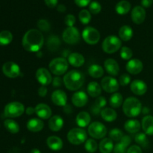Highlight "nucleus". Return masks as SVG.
<instances>
[{
	"instance_id": "f257e3e1",
	"label": "nucleus",
	"mask_w": 153,
	"mask_h": 153,
	"mask_svg": "<svg viewBox=\"0 0 153 153\" xmlns=\"http://www.w3.org/2000/svg\"><path fill=\"white\" fill-rule=\"evenodd\" d=\"M44 43V37L41 31L37 29H30L24 34L22 44L24 49L30 52L40 50Z\"/></svg>"
},
{
	"instance_id": "f03ea898",
	"label": "nucleus",
	"mask_w": 153,
	"mask_h": 153,
	"mask_svg": "<svg viewBox=\"0 0 153 153\" xmlns=\"http://www.w3.org/2000/svg\"><path fill=\"white\" fill-rule=\"evenodd\" d=\"M63 82L67 89L69 91H78L83 85L85 82V77L80 71L73 70L66 73L63 78Z\"/></svg>"
},
{
	"instance_id": "7ed1b4c3",
	"label": "nucleus",
	"mask_w": 153,
	"mask_h": 153,
	"mask_svg": "<svg viewBox=\"0 0 153 153\" xmlns=\"http://www.w3.org/2000/svg\"><path fill=\"white\" fill-rule=\"evenodd\" d=\"M123 111L128 117H135L142 111V104L135 97H128L123 104Z\"/></svg>"
},
{
	"instance_id": "20e7f679",
	"label": "nucleus",
	"mask_w": 153,
	"mask_h": 153,
	"mask_svg": "<svg viewBox=\"0 0 153 153\" xmlns=\"http://www.w3.org/2000/svg\"><path fill=\"white\" fill-rule=\"evenodd\" d=\"M122 46V41L118 37L110 35L105 37L102 43V47L105 53L113 54L117 52Z\"/></svg>"
},
{
	"instance_id": "39448f33",
	"label": "nucleus",
	"mask_w": 153,
	"mask_h": 153,
	"mask_svg": "<svg viewBox=\"0 0 153 153\" xmlns=\"http://www.w3.org/2000/svg\"><path fill=\"white\" fill-rule=\"evenodd\" d=\"M49 70L55 76L64 75L67 71L69 62L64 58H55L49 64Z\"/></svg>"
},
{
	"instance_id": "423d86ee",
	"label": "nucleus",
	"mask_w": 153,
	"mask_h": 153,
	"mask_svg": "<svg viewBox=\"0 0 153 153\" xmlns=\"http://www.w3.org/2000/svg\"><path fill=\"white\" fill-rule=\"evenodd\" d=\"M25 111V106L19 102H10L4 107V114L9 118H15L21 116Z\"/></svg>"
},
{
	"instance_id": "0eeeda50",
	"label": "nucleus",
	"mask_w": 153,
	"mask_h": 153,
	"mask_svg": "<svg viewBox=\"0 0 153 153\" xmlns=\"http://www.w3.org/2000/svg\"><path fill=\"white\" fill-rule=\"evenodd\" d=\"M87 133L81 128H74L70 130L67 134V140L73 145H80L87 140Z\"/></svg>"
},
{
	"instance_id": "6e6552de",
	"label": "nucleus",
	"mask_w": 153,
	"mask_h": 153,
	"mask_svg": "<svg viewBox=\"0 0 153 153\" xmlns=\"http://www.w3.org/2000/svg\"><path fill=\"white\" fill-rule=\"evenodd\" d=\"M63 40L65 43L70 45H75L79 43L80 41V33L77 28L73 27H67L64 31L62 34Z\"/></svg>"
},
{
	"instance_id": "1a4fd4ad",
	"label": "nucleus",
	"mask_w": 153,
	"mask_h": 153,
	"mask_svg": "<svg viewBox=\"0 0 153 153\" xmlns=\"http://www.w3.org/2000/svg\"><path fill=\"white\" fill-rule=\"evenodd\" d=\"M82 37L88 44L95 45L100 41V34L98 30L94 27L88 26L82 31Z\"/></svg>"
},
{
	"instance_id": "9d476101",
	"label": "nucleus",
	"mask_w": 153,
	"mask_h": 153,
	"mask_svg": "<svg viewBox=\"0 0 153 153\" xmlns=\"http://www.w3.org/2000/svg\"><path fill=\"white\" fill-rule=\"evenodd\" d=\"M88 133L96 139L103 138L107 134V128L100 122H94L88 127Z\"/></svg>"
},
{
	"instance_id": "9b49d317",
	"label": "nucleus",
	"mask_w": 153,
	"mask_h": 153,
	"mask_svg": "<svg viewBox=\"0 0 153 153\" xmlns=\"http://www.w3.org/2000/svg\"><path fill=\"white\" fill-rule=\"evenodd\" d=\"M119 82L111 76H106L102 79L101 87L105 92L112 94L115 93L119 89Z\"/></svg>"
},
{
	"instance_id": "f8f14e48",
	"label": "nucleus",
	"mask_w": 153,
	"mask_h": 153,
	"mask_svg": "<svg viewBox=\"0 0 153 153\" xmlns=\"http://www.w3.org/2000/svg\"><path fill=\"white\" fill-rule=\"evenodd\" d=\"M2 72L7 77L15 79L20 75V68L17 64L9 61L2 66Z\"/></svg>"
},
{
	"instance_id": "ddd939ff",
	"label": "nucleus",
	"mask_w": 153,
	"mask_h": 153,
	"mask_svg": "<svg viewBox=\"0 0 153 153\" xmlns=\"http://www.w3.org/2000/svg\"><path fill=\"white\" fill-rule=\"evenodd\" d=\"M36 79L42 86H46L52 82V77L51 73L46 68H39L36 72Z\"/></svg>"
},
{
	"instance_id": "4468645a",
	"label": "nucleus",
	"mask_w": 153,
	"mask_h": 153,
	"mask_svg": "<svg viewBox=\"0 0 153 153\" xmlns=\"http://www.w3.org/2000/svg\"><path fill=\"white\" fill-rule=\"evenodd\" d=\"M126 69L130 74L137 75L143 70V64L141 61L137 58H134L128 61L126 66Z\"/></svg>"
},
{
	"instance_id": "2eb2a0df",
	"label": "nucleus",
	"mask_w": 153,
	"mask_h": 153,
	"mask_svg": "<svg viewBox=\"0 0 153 153\" xmlns=\"http://www.w3.org/2000/svg\"><path fill=\"white\" fill-rule=\"evenodd\" d=\"M131 19L137 25L143 23L146 19V10L142 6H135L131 10Z\"/></svg>"
},
{
	"instance_id": "dca6fc26",
	"label": "nucleus",
	"mask_w": 153,
	"mask_h": 153,
	"mask_svg": "<svg viewBox=\"0 0 153 153\" xmlns=\"http://www.w3.org/2000/svg\"><path fill=\"white\" fill-rule=\"evenodd\" d=\"M51 100L55 105L62 106V107L67 105V94L61 90H56L54 91L51 96Z\"/></svg>"
},
{
	"instance_id": "f3484780",
	"label": "nucleus",
	"mask_w": 153,
	"mask_h": 153,
	"mask_svg": "<svg viewBox=\"0 0 153 153\" xmlns=\"http://www.w3.org/2000/svg\"><path fill=\"white\" fill-rule=\"evenodd\" d=\"M130 89L131 92L137 96L144 95L147 91V85L143 81L136 79L131 83Z\"/></svg>"
},
{
	"instance_id": "a211bd4d",
	"label": "nucleus",
	"mask_w": 153,
	"mask_h": 153,
	"mask_svg": "<svg viewBox=\"0 0 153 153\" xmlns=\"http://www.w3.org/2000/svg\"><path fill=\"white\" fill-rule=\"evenodd\" d=\"M35 113L40 119L47 120L52 117V109L44 103H40L36 106Z\"/></svg>"
},
{
	"instance_id": "6ab92c4d",
	"label": "nucleus",
	"mask_w": 153,
	"mask_h": 153,
	"mask_svg": "<svg viewBox=\"0 0 153 153\" xmlns=\"http://www.w3.org/2000/svg\"><path fill=\"white\" fill-rule=\"evenodd\" d=\"M88 97L84 91H77L72 97V102L74 106L82 108L88 103Z\"/></svg>"
},
{
	"instance_id": "aec40b11",
	"label": "nucleus",
	"mask_w": 153,
	"mask_h": 153,
	"mask_svg": "<svg viewBox=\"0 0 153 153\" xmlns=\"http://www.w3.org/2000/svg\"><path fill=\"white\" fill-rule=\"evenodd\" d=\"M104 67L107 73L113 76H117L120 72L119 64L115 60L112 58H108L105 61Z\"/></svg>"
},
{
	"instance_id": "412c9836",
	"label": "nucleus",
	"mask_w": 153,
	"mask_h": 153,
	"mask_svg": "<svg viewBox=\"0 0 153 153\" xmlns=\"http://www.w3.org/2000/svg\"><path fill=\"white\" fill-rule=\"evenodd\" d=\"M64 126V120L59 115H55L52 117L49 120V128L51 131H60Z\"/></svg>"
},
{
	"instance_id": "4be33fe9",
	"label": "nucleus",
	"mask_w": 153,
	"mask_h": 153,
	"mask_svg": "<svg viewBox=\"0 0 153 153\" xmlns=\"http://www.w3.org/2000/svg\"><path fill=\"white\" fill-rule=\"evenodd\" d=\"M27 128L31 132H39L44 127V123L39 118H32L27 123Z\"/></svg>"
},
{
	"instance_id": "5701e85b",
	"label": "nucleus",
	"mask_w": 153,
	"mask_h": 153,
	"mask_svg": "<svg viewBox=\"0 0 153 153\" xmlns=\"http://www.w3.org/2000/svg\"><path fill=\"white\" fill-rule=\"evenodd\" d=\"M47 146L53 151H59L63 148V141L57 136H49L46 140Z\"/></svg>"
},
{
	"instance_id": "b1692460",
	"label": "nucleus",
	"mask_w": 153,
	"mask_h": 153,
	"mask_svg": "<svg viewBox=\"0 0 153 153\" xmlns=\"http://www.w3.org/2000/svg\"><path fill=\"white\" fill-rule=\"evenodd\" d=\"M85 58L79 52H73L68 56V62L73 67H80L85 64Z\"/></svg>"
},
{
	"instance_id": "393cba45",
	"label": "nucleus",
	"mask_w": 153,
	"mask_h": 153,
	"mask_svg": "<svg viewBox=\"0 0 153 153\" xmlns=\"http://www.w3.org/2000/svg\"><path fill=\"white\" fill-rule=\"evenodd\" d=\"M141 126L143 131L147 135H153V117L147 115L142 120Z\"/></svg>"
},
{
	"instance_id": "a878e982",
	"label": "nucleus",
	"mask_w": 153,
	"mask_h": 153,
	"mask_svg": "<svg viewBox=\"0 0 153 153\" xmlns=\"http://www.w3.org/2000/svg\"><path fill=\"white\" fill-rule=\"evenodd\" d=\"M91 120V115L86 111H82L76 116V123L81 128L87 127Z\"/></svg>"
},
{
	"instance_id": "bb28decb",
	"label": "nucleus",
	"mask_w": 153,
	"mask_h": 153,
	"mask_svg": "<svg viewBox=\"0 0 153 153\" xmlns=\"http://www.w3.org/2000/svg\"><path fill=\"white\" fill-rule=\"evenodd\" d=\"M140 126L141 124L137 120H128L124 124V128L128 133L134 134L140 131Z\"/></svg>"
},
{
	"instance_id": "cd10ccee",
	"label": "nucleus",
	"mask_w": 153,
	"mask_h": 153,
	"mask_svg": "<svg viewBox=\"0 0 153 153\" xmlns=\"http://www.w3.org/2000/svg\"><path fill=\"white\" fill-rule=\"evenodd\" d=\"M102 88L100 84L97 83V82H91L88 84L87 91L91 97L95 98V97H100L102 94Z\"/></svg>"
},
{
	"instance_id": "c85d7f7f",
	"label": "nucleus",
	"mask_w": 153,
	"mask_h": 153,
	"mask_svg": "<svg viewBox=\"0 0 153 153\" xmlns=\"http://www.w3.org/2000/svg\"><path fill=\"white\" fill-rule=\"evenodd\" d=\"M120 39L123 41L127 42L131 39L133 36V30L129 25H123L119 30Z\"/></svg>"
},
{
	"instance_id": "c756f323",
	"label": "nucleus",
	"mask_w": 153,
	"mask_h": 153,
	"mask_svg": "<svg viewBox=\"0 0 153 153\" xmlns=\"http://www.w3.org/2000/svg\"><path fill=\"white\" fill-rule=\"evenodd\" d=\"M101 117L106 122H113L117 117V114L111 108H105L101 111Z\"/></svg>"
},
{
	"instance_id": "7c9ffc66",
	"label": "nucleus",
	"mask_w": 153,
	"mask_h": 153,
	"mask_svg": "<svg viewBox=\"0 0 153 153\" xmlns=\"http://www.w3.org/2000/svg\"><path fill=\"white\" fill-rule=\"evenodd\" d=\"M113 140L111 138H104L99 145V149L101 153H111L114 150Z\"/></svg>"
},
{
	"instance_id": "2f4dec72",
	"label": "nucleus",
	"mask_w": 153,
	"mask_h": 153,
	"mask_svg": "<svg viewBox=\"0 0 153 153\" xmlns=\"http://www.w3.org/2000/svg\"><path fill=\"white\" fill-rule=\"evenodd\" d=\"M131 5L129 1H126V0H122L116 4L115 9L118 14L124 15L129 12V10H131Z\"/></svg>"
},
{
	"instance_id": "473e14b6",
	"label": "nucleus",
	"mask_w": 153,
	"mask_h": 153,
	"mask_svg": "<svg viewBox=\"0 0 153 153\" xmlns=\"http://www.w3.org/2000/svg\"><path fill=\"white\" fill-rule=\"evenodd\" d=\"M88 73L90 76L94 79H99L104 74V70L99 64H92L88 68Z\"/></svg>"
},
{
	"instance_id": "72a5a7b5",
	"label": "nucleus",
	"mask_w": 153,
	"mask_h": 153,
	"mask_svg": "<svg viewBox=\"0 0 153 153\" xmlns=\"http://www.w3.org/2000/svg\"><path fill=\"white\" fill-rule=\"evenodd\" d=\"M110 105L114 108H118L123 104V97L120 93H114L112 94L109 100Z\"/></svg>"
},
{
	"instance_id": "f704fd0d",
	"label": "nucleus",
	"mask_w": 153,
	"mask_h": 153,
	"mask_svg": "<svg viewBox=\"0 0 153 153\" xmlns=\"http://www.w3.org/2000/svg\"><path fill=\"white\" fill-rule=\"evenodd\" d=\"M4 126L5 127L6 129L9 131V132L12 133V134H16L19 131V126L16 121L11 119H7L4 120Z\"/></svg>"
},
{
	"instance_id": "c9c22d12",
	"label": "nucleus",
	"mask_w": 153,
	"mask_h": 153,
	"mask_svg": "<svg viewBox=\"0 0 153 153\" xmlns=\"http://www.w3.org/2000/svg\"><path fill=\"white\" fill-rule=\"evenodd\" d=\"M13 40V34L10 31L4 30L0 32V45L7 46L10 44Z\"/></svg>"
},
{
	"instance_id": "e433bc0d",
	"label": "nucleus",
	"mask_w": 153,
	"mask_h": 153,
	"mask_svg": "<svg viewBox=\"0 0 153 153\" xmlns=\"http://www.w3.org/2000/svg\"><path fill=\"white\" fill-rule=\"evenodd\" d=\"M61 43H60V40L57 36L52 35L49 37L47 42L48 48L50 51H56L58 49V46H60Z\"/></svg>"
},
{
	"instance_id": "4c0bfd02",
	"label": "nucleus",
	"mask_w": 153,
	"mask_h": 153,
	"mask_svg": "<svg viewBox=\"0 0 153 153\" xmlns=\"http://www.w3.org/2000/svg\"><path fill=\"white\" fill-rule=\"evenodd\" d=\"M79 20H80V22L82 24L86 25V24L89 23L90 21H91V14L89 10H86V9H83V10H82L79 12Z\"/></svg>"
},
{
	"instance_id": "58836bf2",
	"label": "nucleus",
	"mask_w": 153,
	"mask_h": 153,
	"mask_svg": "<svg viewBox=\"0 0 153 153\" xmlns=\"http://www.w3.org/2000/svg\"><path fill=\"white\" fill-rule=\"evenodd\" d=\"M85 148L88 152L94 153L97 150L98 145H97V143L94 139H88L85 142Z\"/></svg>"
},
{
	"instance_id": "ea45409f",
	"label": "nucleus",
	"mask_w": 153,
	"mask_h": 153,
	"mask_svg": "<svg viewBox=\"0 0 153 153\" xmlns=\"http://www.w3.org/2000/svg\"><path fill=\"white\" fill-rule=\"evenodd\" d=\"M134 140L137 143L142 146H146L148 145V139L145 133H137L134 136Z\"/></svg>"
},
{
	"instance_id": "a19ab883",
	"label": "nucleus",
	"mask_w": 153,
	"mask_h": 153,
	"mask_svg": "<svg viewBox=\"0 0 153 153\" xmlns=\"http://www.w3.org/2000/svg\"><path fill=\"white\" fill-rule=\"evenodd\" d=\"M109 136L112 140L114 141H120L122 137H123V133L119 128H113L109 132Z\"/></svg>"
},
{
	"instance_id": "79ce46f5",
	"label": "nucleus",
	"mask_w": 153,
	"mask_h": 153,
	"mask_svg": "<svg viewBox=\"0 0 153 153\" xmlns=\"http://www.w3.org/2000/svg\"><path fill=\"white\" fill-rule=\"evenodd\" d=\"M133 53L132 50L127 46H123L120 49V56L123 60H131Z\"/></svg>"
},
{
	"instance_id": "37998d69",
	"label": "nucleus",
	"mask_w": 153,
	"mask_h": 153,
	"mask_svg": "<svg viewBox=\"0 0 153 153\" xmlns=\"http://www.w3.org/2000/svg\"><path fill=\"white\" fill-rule=\"evenodd\" d=\"M37 27L42 31H49L50 30L51 25L49 21L44 19H40L37 22Z\"/></svg>"
},
{
	"instance_id": "c03bdc74",
	"label": "nucleus",
	"mask_w": 153,
	"mask_h": 153,
	"mask_svg": "<svg viewBox=\"0 0 153 153\" xmlns=\"http://www.w3.org/2000/svg\"><path fill=\"white\" fill-rule=\"evenodd\" d=\"M89 10L91 13H94V14H97L101 11L102 6L97 1H94L90 3Z\"/></svg>"
},
{
	"instance_id": "a18cd8bd",
	"label": "nucleus",
	"mask_w": 153,
	"mask_h": 153,
	"mask_svg": "<svg viewBox=\"0 0 153 153\" xmlns=\"http://www.w3.org/2000/svg\"><path fill=\"white\" fill-rule=\"evenodd\" d=\"M127 152V146L123 143H117L116 146L114 147V153H126Z\"/></svg>"
},
{
	"instance_id": "49530a36",
	"label": "nucleus",
	"mask_w": 153,
	"mask_h": 153,
	"mask_svg": "<svg viewBox=\"0 0 153 153\" xmlns=\"http://www.w3.org/2000/svg\"><path fill=\"white\" fill-rule=\"evenodd\" d=\"M131 82V77L128 74H123L119 79V84L122 86H126Z\"/></svg>"
},
{
	"instance_id": "de8ad7c7",
	"label": "nucleus",
	"mask_w": 153,
	"mask_h": 153,
	"mask_svg": "<svg viewBox=\"0 0 153 153\" xmlns=\"http://www.w3.org/2000/svg\"><path fill=\"white\" fill-rule=\"evenodd\" d=\"M64 22L68 27H73L76 22V17L73 14H67L64 19Z\"/></svg>"
},
{
	"instance_id": "09e8293b",
	"label": "nucleus",
	"mask_w": 153,
	"mask_h": 153,
	"mask_svg": "<svg viewBox=\"0 0 153 153\" xmlns=\"http://www.w3.org/2000/svg\"><path fill=\"white\" fill-rule=\"evenodd\" d=\"M106 103H107V102H106V100L105 97H97V100H96L95 102V104L94 105H95L97 108L101 109L106 105Z\"/></svg>"
},
{
	"instance_id": "8fccbe9b",
	"label": "nucleus",
	"mask_w": 153,
	"mask_h": 153,
	"mask_svg": "<svg viewBox=\"0 0 153 153\" xmlns=\"http://www.w3.org/2000/svg\"><path fill=\"white\" fill-rule=\"evenodd\" d=\"M126 153H142V149L137 145H133L127 149Z\"/></svg>"
},
{
	"instance_id": "3c124183",
	"label": "nucleus",
	"mask_w": 153,
	"mask_h": 153,
	"mask_svg": "<svg viewBox=\"0 0 153 153\" xmlns=\"http://www.w3.org/2000/svg\"><path fill=\"white\" fill-rule=\"evenodd\" d=\"M62 83H64V82L62 81V79L60 77H55L52 79V85L55 88H58V87H61L62 85Z\"/></svg>"
},
{
	"instance_id": "603ef678",
	"label": "nucleus",
	"mask_w": 153,
	"mask_h": 153,
	"mask_svg": "<svg viewBox=\"0 0 153 153\" xmlns=\"http://www.w3.org/2000/svg\"><path fill=\"white\" fill-rule=\"evenodd\" d=\"M120 142L123 143V144H125L128 147L131 142V137L128 135H123V137L120 140Z\"/></svg>"
},
{
	"instance_id": "864d4df0",
	"label": "nucleus",
	"mask_w": 153,
	"mask_h": 153,
	"mask_svg": "<svg viewBox=\"0 0 153 153\" xmlns=\"http://www.w3.org/2000/svg\"><path fill=\"white\" fill-rule=\"evenodd\" d=\"M75 2L79 7H85L91 2V0H75Z\"/></svg>"
},
{
	"instance_id": "5fc2aeb1",
	"label": "nucleus",
	"mask_w": 153,
	"mask_h": 153,
	"mask_svg": "<svg viewBox=\"0 0 153 153\" xmlns=\"http://www.w3.org/2000/svg\"><path fill=\"white\" fill-rule=\"evenodd\" d=\"M47 89H46V86H41L38 89V94L40 97H45L46 95L47 94Z\"/></svg>"
},
{
	"instance_id": "6e6d98bb",
	"label": "nucleus",
	"mask_w": 153,
	"mask_h": 153,
	"mask_svg": "<svg viewBox=\"0 0 153 153\" xmlns=\"http://www.w3.org/2000/svg\"><path fill=\"white\" fill-rule=\"evenodd\" d=\"M46 5L49 7H55L58 4V0H44Z\"/></svg>"
},
{
	"instance_id": "4d7b16f0",
	"label": "nucleus",
	"mask_w": 153,
	"mask_h": 153,
	"mask_svg": "<svg viewBox=\"0 0 153 153\" xmlns=\"http://www.w3.org/2000/svg\"><path fill=\"white\" fill-rule=\"evenodd\" d=\"M153 3V0H141V4L144 7H150Z\"/></svg>"
},
{
	"instance_id": "13d9d810",
	"label": "nucleus",
	"mask_w": 153,
	"mask_h": 153,
	"mask_svg": "<svg viewBox=\"0 0 153 153\" xmlns=\"http://www.w3.org/2000/svg\"><path fill=\"white\" fill-rule=\"evenodd\" d=\"M91 111H92V113L94 114H96V115L99 114V113H101V109L99 108H97L95 105H94L92 107Z\"/></svg>"
},
{
	"instance_id": "bf43d9fd",
	"label": "nucleus",
	"mask_w": 153,
	"mask_h": 153,
	"mask_svg": "<svg viewBox=\"0 0 153 153\" xmlns=\"http://www.w3.org/2000/svg\"><path fill=\"white\" fill-rule=\"evenodd\" d=\"M25 111H26V114L28 115H31V114H33L34 112H35V108L33 107H28V108H27V109Z\"/></svg>"
},
{
	"instance_id": "052dcab7",
	"label": "nucleus",
	"mask_w": 153,
	"mask_h": 153,
	"mask_svg": "<svg viewBox=\"0 0 153 153\" xmlns=\"http://www.w3.org/2000/svg\"><path fill=\"white\" fill-rule=\"evenodd\" d=\"M57 9H58V10L59 12H61V13H63V12L65 11L66 9H67V8H66V7L64 5V4H58V7H57Z\"/></svg>"
},
{
	"instance_id": "680f3d73",
	"label": "nucleus",
	"mask_w": 153,
	"mask_h": 153,
	"mask_svg": "<svg viewBox=\"0 0 153 153\" xmlns=\"http://www.w3.org/2000/svg\"><path fill=\"white\" fill-rule=\"evenodd\" d=\"M30 153H41L38 149H33Z\"/></svg>"
}]
</instances>
